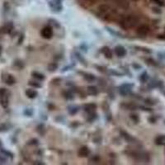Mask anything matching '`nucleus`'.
<instances>
[{
    "mask_svg": "<svg viewBox=\"0 0 165 165\" xmlns=\"http://www.w3.org/2000/svg\"><path fill=\"white\" fill-rule=\"evenodd\" d=\"M139 19L138 17L133 15H129L125 17H123L121 21V28L125 29V30H128L130 28H132L135 26H136V24L138 23Z\"/></svg>",
    "mask_w": 165,
    "mask_h": 165,
    "instance_id": "f257e3e1",
    "label": "nucleus"
},
{
    "mask_svg": "<svg viewBox=\"0 0 165 165\" xmlns=\"http://www.w3.org/2000/svg\"><path fill=\"white\" fill-rule=\"evenodd\" d=\"M40 35L45 39H50L53 36V30H52L51 27L47 26V27H44L40 32Z\"/></svg>",
    "mask_w": 165,
    "mask_h": 165,
    "instance_id": "f03ea898",
    "label": "nucleus"
},
{
    "mask_svg": "<svg viewBox=\"0 0 165 165\" xmlns=\"http://www.w3.org/2000/svg\"><path fill=\"white\" fill-rule=\"evenodd\" d=\"M111 7L107 4H102L98 7V13L102 16H109L111 15Z\"/></svg>",
    "mask_w": 165,
    "mask_h": 165,
    "instance_id": "7ed1b4c3",
    "label": "nucleus"
},
{
    "mask_svg": "<svg viewBox=\"0 0 165 165\" xmlns=\"http://www.w3.org/2000/svg\"><path fill=\"white\" fill-rule=\"evenodd\" d=\"M149 32V27L147 25H141L137 28V34L140 36H145Z\"/></svg>",
    "mask_w": 165,
    "mask_h": 165,
    "instance_id": "20e7f679",
    "label": "nucleus"
},
{
    "mask_svg": "<svg viewBox=\"0 0 165 165\" xmlns=\"http://www.w3.org/2000/svg\"><path fill=\"white\" fill-rule=\"evenodd\" d=\"M115 53L118 57L121 58V57H124L127 52H126V50L125 49V47H123L121 46H117L115 47Z\"/></svg>",
    "mask_w": 165,
    "mask_h": 165,
    "instance_id": "39448f33",
    "label": "nucleus"
},
{
    "mask_svg": "<svg viewBox=\"0 0 165 165\" xmlns=\"http://www.w3.org/2000/svg\"><path fill=\"white\" fill-rule=\"evenodd\" d=\"M13 29V25L12 23H6L3 27L0 28V32L1 33H10L12 30Z\"/></svg>",
    "mask_w": 165,
    "mask_h": 165,
    "instance_id": "423d86ee",
    "label": "nucleus"
},
{
    "mask_svg": "<svg viewBox=\"0 0 165 165\" xmlns=\"http://www.w3.org/2000/svg\"><path fill=\"white\" fill-rule=\"evenodd\" d=\"M3 80H4V82L6 83V84H8L9 86L13 85V84L16 83V79H14V77H13L12 74H6V75L3 77Z\"/></svg>",
    "mask_w": 165,
    "mask_h": 165,
    "instance_id": "0eeeda50",
    "label": "nucleus"
},
{
    "mask_svg": "<svg viewBox=\"0 0 165 165\" xmlns=\"http://www.w3.org/2000/svg\"><path fill=\"white\" fill-rule=\"evenodd\" d=\"M96 105L95 104H93V103H90V104H86L84 105L83 108H84V111L87 112L89 115L91 114H94L95 110H96Z\"/></svg>",
    "mask_w": 165,
    "mask_h": 165,
    "instance_id": "6e6552de",
    "label": "nucleus"
},
{
    "mask_svg": "<svg viewBox=\"0 0 165 165\" xmlns=\"http://www.w3.org/2000/svg\"><path fill=\"white\" fill-rule=\"evenodd\" d=\"M0 104L3 108H7L8 106V97L6 95V93L0 95Z\"/></svg>",
    "mask_w": 165,
    "mask_h": 165,
    "instance_id": "1a4fd4ad",
    "label": "nucleus"
},
{
    "mask_svg": "<svg viewBox=\"0 0 165 165\" xmlns=\"http://www.w3.org/2000/svg\"><path fill=\"white\" fill-rule=\"evenodd\" d=\"M89 154H90V150L87 146H83L80 148L79 150V155L80 157H87Z\"/></svg>",
    "mask_w": 165,
    "mask_h": 165,
    "instance_id": "9d476101",
    "label": "nucleus"
},
{
    "mask_svg": "<svg viewBox=\"0 0 165 165\" xmlns=\"http://www.w3.org/2000/svg\"><path fill=\"white\" fill-rule=\"evenodd\" d=\"M38 95V93L36 91V90H33V89H27L26 90V96L28 97V98H31V99H33L35 97H36Z\"/></svg>",
    "mask_w": 165,
    "mask_h": 165,
    "instance_id": "9b49d317",
    "label": "nucleus"
},
{
    "mask_svg": "<svg viewBox=\"0 0 165 165\" xmlns=\"http://www.w3.org/2000/svg\"><path fill=\"white\" fill-rule=\"evenodd\" d=\"M102 53L104 55V56L107 59H111L112 57V52L110 50V48L107 46H104L102 49Z\"/></svg>",
    "mask_w": 165,
    "mask_h": 165,
    "instance_id": "f8f14e48",
    "label": "nucleus"
},
{
    "mask_svg": "<svg viewBox=\"0 0 165 165\" xmlns=\"http://www.w3.org/2000/svg\"><path fill=\"white\" fill-rule=\"evenodd\" d=\"M154 142L157 145H165V135L157 136L154 140Z\"/></svg>",
    "mask_w": 165,
    "mask_h": 165,
    "instance_id": "ddd939ff",
    "label": "nucleus"
},
{
    "mask_svg": "<svg viewBox=\"0 0 165 165\" xmlns=\"http://www.w3.org/2000/svg\"><path fill=\"white\" fill-rule=\"evenodd\" d=\"M133 85H130V84H124L121 86V94L122 95H126L130 91H131V88Z\"/></svg>",
    "mask_w": 165,
    "mask_h": 165,
    "instance_id": "4468645a",
    "label": "nucleus"
},
{
    "mask_svg": "<svg viewBox=\"0 0 165 165\" xmlns=\"http://www.w3.org/2000/svg\"><path fill=\"white\" fill-rule=\"evenodd\" d=\"M121 136H122L127 142L135 141V138L132 137L130 134H128L127 132H126V131H121Z\"/></svg>",
    "mask_w": 165,
    "mask_h": 165,
    "instance_id": "2eb2a0df",
    "label": "nucleus"
},
{
    "mask_svg": "<svg viewBox=\"0 0 165 165\" xmlns=\"http://www.w3.org/2000/svg\"><path fill=\"white\" fill-rule=\"evenodd\" d=\"M87 93L91 96H96L98 93V90L97 87L95 86H89L87 87Z\"/></svg>",
    "mask_w": 165,
    "mask_h": 165,
    "instance_id": "dca6fc26",
    "label": "nucleus"
},
{
    "mask_svg": "<svg viewBox=\"0 0 165 165\" xmlns=\"http://www.w3.org/2000/svg\"><path fill=\"white\" fill-rule=\"evenodd\" d=\"M32 77L35 79H36L37 81H43L45 79V76L39 72H32Z\"/></svg>",
    "mask_w": 165,
    "mask_h": 165,
    "instance_id": "f3484780",
    "label": "nucleus"
},
{
    "mask_svg": "<svg viewBox=\"0 0 165 165\" xmlns=\"http://www.w3.org/2000/svg\"><path fill=\"white\" fill-rule=\"evenodd\" d=\"M79 3L84 7L92 6L94 3V0H79Z\"/></svg>",
    "mask_w": 165,
    "mask_h": 165,
    "instance_id": "a211bd4d",
    "label": "nucleus"
},
{
    "mask_svg": "<svg viewBox=\"0 0 165 165\" xmlns=\"http://www.w3.org/2000/svg\"><path fill=\"white\" fill-rule=\"evenodd\" d=\"M83 78L84 79H86L87 82H93L96 79L94 75L91 74H83Z\"/></svg>",
    "mask_w": 165,
    "mask_h": 165,
    "instance_id": "6ab92c4d",
    "label": "nucleus"
},
{
    "mask_svg": "<svg viewBox=\"0 0 165 165\" xmlns=\"http://www.w3.org/2000/svg\"><path fill=\"white\" fill-rule=\"evenodd\" d=\"M28 84L30 85V86L33 87H36V88H40V87H41V84L38 83V81L36 80V81H30L29 83H28Z\"/></svg>",
    "mask_w": 165,
    "mask_h": 165,
    "instance_id": "aec40b11",
    "label": "nucleus"
},
{
    "mask_svg": "<svg viewBox=\"0 0 165 165\" xmlns=\"http://www.w3.org/2000/svg\"><path fill=\"white\" fill-rule=\"evenodd\" d=\"M57 68H58V65H57V64L55 63H50L48 65V70H49V71H50V72L55 71L57 70Z\"/></svg>",
    "mask_w": 165,
    "mask_h": 165,
    "instance_id": "412c9836",
    "label": "nucleus"
},
{
    "mask_svg": "<svg viewBox=\"0 0 165 165\" xmlns=\"http://www.w3.org/2000/svg\"><path fill=\"white\" fill-rule=\"evenodd\" d=\"M148 79H149V76H148V74H147L146 72H144L141 75H140V80L141 81L142 83L146 82V81L148 80Z\"/></svg>",
    "mask_w": 165,
    "mask_h": 165,
    "instance_id": "4be33fe9",
    "label": "nucleus"
},
{
    "mask_svg": "<svg viewBox=\"0 0 165 165\" xmlns=\"http://www.w3.org/2000/svg\"><path fill=\"white\" fill-rule=\"evenodd\" d=\"M64 97H65L66 99H68V100H71V99L74 98V96L72 94V93H70V91H65V92L64 93Z\"/></svg>",
    "mask_w": 165,
    "mask_h": 165,
    "instance_id": "5701e85b",
    "label": "nucleus"
},
{
    "mask_svg": "<svg viewBox=\"0 0 165 165\" xmlns=\"http://www.w3.org/2000/svg\"><path fill=\"white\" fill-rule=\"evenodd\" d=\"M78 111H79V107H69V112L72 115H74L75 113H77Z\"/></svg>",
    "mask_w": 165,
    "mask_h": 165,
    "instance_id": "b1692460",
    "label": "nucleus"
},
{
    "mask_svg": "<svg viewBox=\"0 0 165 165\" xmlns=\"http://www.w3.org/2000/svg\"><path fill=\"white\" fill-rule=\"evenodd\" d=\"M131 119L135 123H138L139 121H140L139 117H138L137 115H135V114H131Z\"/></svg>",
    "mask_w": 165,
    "mask_h": 165,
    "instance_id": "393cba45",
    "label": "nucleus"
},
{
    "mask_svg": "<svg viewBox=\"0 0 165 165\" xmlns=\"http://www.w3.org/2000/svg\"><path fill=\"white\" fill-rule=\"evenodd\" d=\"M118 3H119L118 4H119V5H120V6H121V8H127V7H128V3H126V1H124V0H121V1H119Z\"/></svg>",
    "mask_w": 165,
    "mask_h": 165,
    "instance_id": "a878e982",
    "label": "nucleus"
},
{
    "mask_svg": "<svg viewBox=\"0 0 165 165\" xmlns=\"http://www.w3.org/2000/svg\"><path fill=\"white\" fill-rule=\"evenodd\" d=\"M135 49H138V50H142V51H144V52H146V53H151V50H150L149 49H148V48L139 47V46H137V47H135Z\"/></svg>",
    "mask_w": 165,
    "mask_h": 165,
    "instance_id": "bb28decb",
    "label": "nucleus"
},
{
    "mask_svg": "<svg viewBox=\"0 0 165 165\" xmlns=\"http://www.w3.org/2000/svg\"><path fill=\"white\" fill-rule=\"evenodd\" d=\"M158 57L160 60H165V51H160L158 53Z\"/></svg>",
    "mask_w": 165,
    "mask_h": 165,
    "instance_id": "cd10ccee",
    "label": "nucleus"
},
{
    "mask_svg": "<svg viewBox=\"0 0 165 165\" xmlns=\"http://www.w3.org/2000/svg\"><path fill=\"white\" fill-rule=\"evenodd\" d=\"M154 1L157 3L158 5H160V6H164V1H162V0H154Z\"/></svg>",
    "mask_w": 165,
    "mask_h": 165,
    "instance_id": "c85d7f7f",
    "label": "nucleus"
},
{
    "mask_svg": "<svg viewBox=\"0 0 165 165\" xmlns=\"http://www.w3.org/2000/svg\"><path fill=\"white\" fill-rule=\"evenodd\" d=\"M149 121L151 123H154L156 121V118H154V117H151L149 118Z\"/></svg>",
    "mask_w": 165,
    "mask_h": 165,
    "instance_id": "c756f323",
    "label": "nucleus"
},
{
    "mask_svg": "<svg viewBox=\"0 0 165 165\" xmlns=\"http://www.w3.org/2000/svg\"><path fill=\"white\" fill-rule=\"evenodd\" d=\"M158 38L160 40H165V35H159L158 36Z\"/></svg>",
    "mask_w": 165,
    "mask_h": 165,
    "instance_id": "7c9ffc66",
    "label": "nucleus"
},
{
    "mask_svg": "<svg viewBox=\"0 0 165 165\" xmlns=\"http://www.w3.org/2000/svg\"><path fill=\"white\" fill-rule=\"evenodd\" d=\"M133 67H134V68H138V69H141V66H140V65H138V64H133Z\"/></svg>",
    "mask_w": 165,
    "mask_h": 165,
    "instance_id": "2f4dec72",
    "label": "nucleus"
},
{
    "mask_svg": "<svg viewBox=\"0 0 165 165\" xmlns=\"http://www.w3.org/2000/svg\"><path fill=\"white\" fill-rule=\"evenodd\" d=\"M2 54V47H1V46H0V55Z\"/></svg>",
    "mask_w": 165,
    "mask_h": 165,
    "instance_id": "473e14b6",
    "label": "nucleus"
}]
</instances>
